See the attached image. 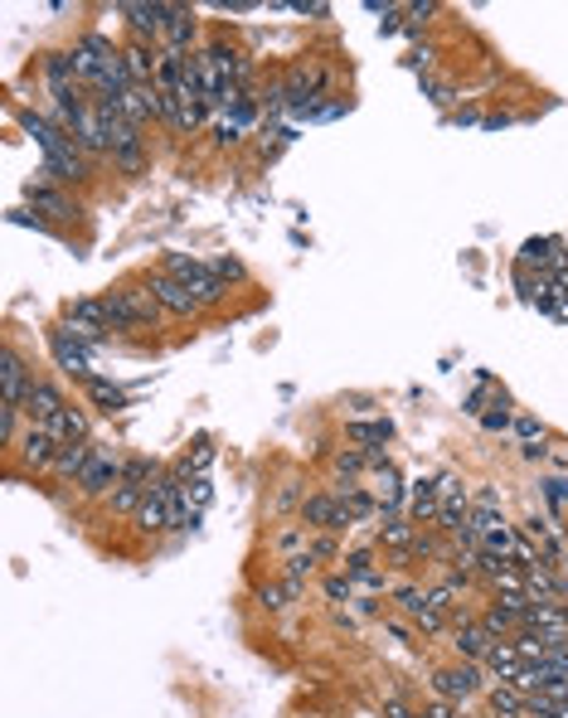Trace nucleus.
<instances>
[{
    "label": "nucleus",
    "instance_id": "1",
    "mask_svg": "<svg viewBox=\"0 0 568 718\" xmlns=\"http://www.w3.org/2000/svg\"><path fill=\"white\" fill-rule=\"evenodd\" d=\"M102 297H108L112 330H151L161 321V306H156L147 287H112V291H102Z\"/></svg>",
    "mask_w": 568,
    "mask_h": 718
},
{
    "label": "nucleus",
    "instance_id": "2",
    "mask_svg": "<svg viewBox=\"0 0 568 718\" xmlns=\"http://www.w3.org/2000/svg\"><path fill=\"white\" fill-rule=\"evenodd\" d=\"M486 689V670L471 660H457V665H442V670H432V695L447 699V704H467L477 699Z\"/></svg>",
    "mask_w": 568,
    "mask_h": 718
},
{
    "label": "nucleus",
    "instance_id": "3",
    "mask_svg": "<svg viewBox=\"0 0 568 718\" xmlns=\"http://www.w3.org/2000/svg\"><path fill=\"white\" fill-rule=\"evenodd\" d=\"M59 437L49 432V428H39V422H24V432H20V442L10 447L20 457V471H30V476H44V471H54V461H59Z\"/></svg>",
    "mask_w": 568,
    "mask_h": 718
},
{
    "label": "nucleus",
    "instance_id": "4",
    "mask_svg": "<svg viewBox=\"0 0 568 718\" xmlns=\"http://www.w3.org/2000/svg\"><path fill=\"white\" fill-rule=\"evenodd\" d=\"M147 291L156 297V306H161L166 316H180V321H190V316H200L205 306L195 301V291L180 282V277H170L166 268H156L151 277H147Z\"/></svg>",
    "mask_w": 568,
    "mask_h": 718
},
{
    "label": "nucleus",
    "instance_id": "5",
    "mask_svg": "<svg viewBox=\"0 0 568 718\" xmlns=\"http://www.w3.org/2000/svg\"><path fill=\"white\" fill-rule=\"evenodd\" d=\"M491 646H496V636L481 627V617H471V611H452V650H457V660H471V665H481L486 656H491Z\"/></svg>",
    "mask_w": 568,
    "mask_h": 718
},
{
    "label": "nucleus",
    "instance_id": "6",
    "mask_svg": "<svg viewBox=\"0 0 568 718\" xmlns=\"http://www.w3.org/2000/svg\"><path fill=\"white\" fill-rule=\"evenodd\" d=\"M24 205H30L39 219H49V223H69V219L83 215V209L63 195V185H49V180H30V185H24Z\"/></svg>",
    "mask_w": 568,
    "mask_h": 718
},
{
    "label": "nucleus",
    "instance_id": "7",
    "mask_svg": "<svg viewBox=\"0 0 568 718\" xmlns=\"http://www.w3.org/2000/svg\"><path fill=\"white\" fill-rule=\"evenodd\" d=\"M301 520L307 529H326V535H340V529L355 525V515L346 510V500L330 496V490H316V496L301 500Z\"/></svg>",
    "mask_w": 568,
    "mask_h": 718
},
{
    "label": "nucleus",
    "instance_id": "8",
    "mask_svg": "<svg viewBox=\"0 0 568 718\" xmlns=\"http://www.w3.org/2000/svg\"><path fill=\"white\" fill-rule=\"evenodd\" d=\"M117 486H122V457L102 447L98 457H92V467H88L83 476H78V486H73V490H78L83 500H98V496H112Z\"/></svg>",
    "mask_w": 568,
    "mask_h": 718
},
{
    "label": "nucleus",
    "instance_id": "9",
    "mask_svg": "<svg viewBox=\"0 0 568 718\" xmlns=\"http://www.w3.org/2000/svg\"><path fill=\"white\" fill-rule=\"evenodd\" d=\"M24 418L30 422H39V428H49V422H54L63 408H69V393L59 389L54 379H44V375H34V383H30V393H24Z\"/></svg>",
    "mask_w": 568,
    "mask_h": 718
},
{
    "label": "nucleus",
    "instance_id": "10",
    "mask_svg": "<svg viewBox=\"0 0 568 718\" xmlns=\"http://www.w3.org/2000/svg\"><path fill=\"white\" fill-rule=\"evenodd\" d=\"M49 350H54V365L63 369V375H73L78 383L98 375V369H92V350L88 345H78L63 326H49Z\"/></svg>",
    "mask_w": 568,
    "mask_h": 718
},
{
    "label": "nucleus",
    "instance_id": "11",
    "mask_svg": "<svg viewBox=\"0 0 568 718\" xmlns=\"http://www.w3.org/2000/svg\"><path fill=\"white\" fill-rule=\"evenodd\" d=\"M30 383H34V369L24 365V355L16 350V345H6V350H0V403L20 408L24 393H30Z\"/></svg>",
    "mask_w": 568,
    "mask_h": 718
},
{
    "label": "nucleus",
    "instance_id": "12",
    "mask_svg": "<svg viewBox=\"0 0 568 718\" xmlns=\"http://www.w3.org/2000/svg\"><path fill=\"white\" fill-rule=\"evenodd\" d=\"M117 16H127L131 39H147V44H161L166 24H170V6H147V0H127L117 6Z\"/></svg>",
    "mask_w": 568,
    "mask_h": 718
},
{
    "label": "nucleus",
    "instance_id": "13",
    "mask_svg": "<svg viewBox=\"0 0 568 718\" xmlns=\"http://www.w3.org/2000/svg\"><path fill=\"white\" fill-rule=\"evenodd\" d=\"M408 520L413 525H438V510H442V486L432 481V476H418V481H408Z\"/></svg>",
    "mask_w": 568,
    "mask_h": 718
},
{
    "label": "nucleus",
    "instance_id": "14",
    "mask_svg": "<svg viewBox=\"0 0 568 718\" xmlns=\"http://www.w3.org/2000/svg\"><path fill=\"white\" fill-rule=\"evenodd\" d=\"M200 20H195L190 6H170V24H166V39L161 49H180V54H200Z\"/></svg>",
    "mask_w": 568,
    "mask_h": 718
},
{
    "label": "nucleus",
    "instance_id": "15",
    "mask_svg": "<svg viewBox=\"0 0 568 718\" xmlns=\"http://www.w3.org/2000/svg\"><path fill=\"white\" fill-rule=\"evenodd\" d=\"M98 451H102V442H92V437H88V442H63L59 447V461H54V471H49V476H54V481H63V486H78V476H83L88 467H92V457H98Z\"/></svg>",
    "mask_w": 568,
    "mask_h": 718
},
{
    "label": "nucleus",
    "instance_id": "16",
    "mask_svg": "<svg viewBox=\"0 0 568 718\" xmlns=\"http://www.w3.org/2000/svg\"><path fill=\"white\" fill-rule=\"evenodd\" d=\"M44 83H49V98H69L83 83H78V69H73V49H54V54H44Z\"/></svg>",
    "mask_w": 568,
    "mask_h": 718
},
{
    "label": "nucleus",
    "instance_id": "17",
    "mask_svg": "<svg viewBox=\"0 0 568 718\" xmlns=\"http://www.w3.org/2000/svg\"><path fill=\"white\" fill-rule=\"evenodd\" d=\"M481 670L491 685H515L525 675V660H520V650H515V641H496L491 656L481 660Z\"/></svg>",
    "mask_w": 568,
    "mask_h": 718
},
{
    "label": "nucleus",
    "instance_id": "18",
    "mask_svg": "<svg viewBox=\"0 0 568 718\" xmlns=\"http://www.w3.org/2000/svg\"><path fill=\"white\" fill-rule=\"evenodd\" d=\"M525 592H530L535 602H559L564 607V574L554 564H535L530 574H525Z\"/></svg>",
    "mask_w": 568,
    "mask_h": 718
},
{
    "label": "nucleus",
    "instance_id": "19",
    "mask_svg": "<svg viewBox=\"0 0 568 718\" xmlns=\"http://www.w3.org/2000/svg\"><path fill=\"white\" fill-rule=\"evenodd\" d=\"M418 535L422 529L408 520V515H393V520L379 525V549H399V554H413L418 549Z\"/></svg>",
    "mask_w": 568,
    "mask_h": 718
},
{
    "label": "nucleus",
    "instance_id": "20",
    "mask_svg": "<svg viewBox=\"0 0 568 718\" xmlns=\"http://www.w3.org/2000/svg\"><path fill=\"white\" fill-rule=\"evenodd\" d=\"M131 525H137V535H170V515H166V500L147 490V500H141V510L131 515Z\"/></svg>",
    "mask_w": 568,
    "mask_h": 718
},
{
    "label": "nucleus",
    "instance_id": "21",
    "mask_svg": "<svg viewBox=\"0 0 568 718\" xmlns=\"http://www.w3.org/2000/svg\"><path fill=\"white\" fill-rule=\"evenodd\" d=\"M83 389H88V398H92V403H98V413H122V408L131 403V398H127V389H117V383L112 379H102V375H92V379H83Z\"/></svg>",
    "mask_w": 568,
    "mask_h": 718
},
{
    "label": "nucleus",
    "instance_id": "22",
    "mask_svg": "<svg viewBox=\"0 0 568 718\" xmlns=\"http://www.w3.org/2000/svg\"><path fill=\"white\" fill-rule=\"evenodd\" d=\"M63 321H88V326L112 330V321H108V297H73V301H63Z\"/></svg>",
    "mask_w": 568,
    "mask_h": 718
},
{
    "label": "nucleus",
    "instance_id": "23",
    "mask_svg": "<svg viewBox=\"0 0 568 718\" xmlns=\"http://www.w3.org/2000/svg\"><path fill=\"white\" fill-rule=\"evenodd\" d=\"M486 704H491L496 718H530V709H525V695L515 685H491V689H486Z\"/></svg>",
    "mask_w": 568,
    "mask_h": 718
},
{
    "label": "nucleus",
    "instance_id": "24",
    "mask_svg": "<svg viewBox=\"0 0 568 718\" xmlns=\"http://www.w3.org/2000/svg\"><path fill=\"white\" fill-rule=\"evenodd\" d=\"M49 432H54L59 442H88V437H92L88 432V413H83V408H73V403L63 408L54 422H49Z\"/></svg>",
    "mask_w": 568,
    "mask_h": 718
},
{
    "label": "nucleus",
    "instance_id": "25",
    "mask_svg": "<svg viewBox=\"0 0 568 718\" xmlns=\"http://www.w3.org/2000/svg\"><path fill=\"white\" fill-rule=\"evenodd\" d=\"M122 481L151 490L156 481H161V461H156V457H127V461H122Z\"/></svg>",
    "mask_w": 568,
    "mask_h": 718
},
{
    "label": "nucleus",
    "instance_id": "26",
    "mask_svg": "<svg viewBox=\"0 0 568 718\" xmlns=\"http://www.w3.org/2000/svg\"><path fill=\"white\" fill-rule=\"evenodd\" d=\"M346 437H350V442H369V451H375V442H389V437H393V422L389 418L346 422Z\"/></svg>",
    "mask_w": 568,
    "mask_h": 718
},
{
    "label": "nucleus",
    "instance_id": "27",
    "mask_svg": "<svg viewBox=\"0 0 568 718\" xmlns=\"http://www.w3.org/2000/svg\"><path fill=\"white\" fill-rule=\"evenodd\" d=\"M346 574L355 578V582H365V588H389V582H385V574H379V568H375V554H369V549H360V554H350L346 558Z\"/></svg>",
    "mask_w": 568,
    "mask_h": 718
},
{
    "label": "nucleus",
    "instance_id": "28",
    "mask_svg": "<svg viewBox=\"0 0 568 718\" xmlns=\"http://www.w3.org/2000/svg\"><path fill=\"white\" fill-rule=\"evenodd\" d=\"M185 287L195 291V301H200V306H219L223 297H229V282H223V277H215V268L200 272V277H190Z\"/></svg>",
    "mask_w": 568,
    "mask_h": 718
},
{
    "label": "nucleus",
    "instance_id": "29",
    "mask_svg": "<svg viewBox=\"0 0 568 718\" xmlns=\"http://www.w3.org/2000/svg\"><path fill=\"white\" fill-rule=\"evenodd\" d=\"M141 500H147V490H141V486H117L112 490V496H108V515H122V520H131V515H137L141 510Z\"/></svg>",
    "mask_w": 568,
    "mask_h": 718
},
{
    "label": "nucleus",
    "instance_id": "30",
    "mask_svg": "<svg viewBox=\"0 0 568 718\" xmlns=\"http://www.w3.org/2000/svg\"><path fill=\"white\" fill-rule=\"evenodd\" d=\"M535 564H545L539 558V549H535V539L525 535V529H515V549H510V568H520V574H530Z\"/></svg>",
    "mask_w": 568,
    "mask_h": 718
},
{
    "label": "nucleus",
    "instance_id": "31",
    "mask_svg": "<svg viewBox=\"0 0 568 718\" xmlns=\"http://www.w3.org/2000/svg\"><path fill=\"white\" fill-rule=\"evenodd\" d=\"M166 272L180 277V282H190V277L209 272V262L205 258H190V252H166Z\"/></svg>",
    "mask_w": 568,
    "mask_h": 718
},
{
    "label": "nucleus",
    "instance_id": "32",
    "mask_svg": "<svg viewBox=\"0 0 568 718\" xmlns=\"http://www.w3.org/2000/svg\"><path fill=\"white\" fill-rule=\"evenodd\" d=\"M330 467H336V476H360L365 467H375V457L360 451V447H346V451H336V457H330Z\"/></svg>",
    "mask_w": 568,
    "mask_h": 718
},
{
    "label": "nucleus",
    "instance_id": "33",
    "mask_svg": "<svg viewBox=\"0 0 568 718\" xmlns=\"http://www.w3.org/2000/svg\"><path fill=\"white\" fill-rule=\"evenodd\" d=\"M336 496H340V500H346V510L355 515V520H369V515H375V510H379V500H375V496H369V490H355V486H340V490H336Z\"/></svg>",
    "mask_w": 568,
    "mask_h": 718
},
{
    "label": "nucleus",
    "instance_id": "34",
    "mask_svg": "<svg viewBox=\"0 0 568 718\" xmlns=\"http://www.w3.org/2000/svg\"><path fill=\"white\" fill-rule=\"evenodd\" d=\"M316 574V554L307 549V554H292L287 558V568H282V582H292V588L301 592V582H307Z\"/></svg>",
    "mask_w": 568,
    "mask_h": 718
},
{
    "label": "nucleus",
    "instance_id": "35",
    "mask_svg": "<svg viewBox=\"0 0 568 718\" xmlns=\"http://www.w3.org/2000/svg\"><path fill=\"white\" fill-rule=\"evenodd\" d=\"M292 597H297L292 582H268V588H258V602L268 607V611H282L287 602H292Z\"/></svg>",
    "mask_w": 568,
    "mask_h": 718
},
{
    "label": "nucleus",
    "instance_id": "36",
    "mask_svg": "<svg viewBox=\"0 0 568 718\" xmlns=\"http://www.w3.org/2000/svg\"><path fill=\"white\" fill-rule=\"evenodd\" d=\"M59 326L69 330V336H73L78 345H88V350H98V345L108 340V330H102V326H88V321H59Z\"/></svg>",
    "mask_w": 568,
    "mask_h": 718
},
{
    "label": "nucleus",
    "instance_id": "37",
    "mask_svg": "<svg viewBox=\"0 0 568 718\" xmlns=\"http://www.w3.org/2000/svg\"><path fill=\"white\" fill-rule=\"evenodd\" d=\"M185 500H190V510L200 515L209 500H215V486H209V476H195V481H185Z\"/></svg>",
    "mask_w": 568,
    "mask_h": 718
},
{
    "label": "nucleus",
    "instance_id": "38",
    "mask_svg": "<svg viewBox=\"0 0 568 718\" xmlns=\"http://www.w3.org/2000/svg\"><path fill=\"white\" fill-rule=\"evenodd\" d=\"M432 602H428V588H399V611H408V617H422Z\"/></svg>",
    "mask_w": 568,
    "mask_h": 718
},
{
    "label": "nucleus",
    "instance_id": "39",
    "mask_svg": "<svg viewBox=\"0 0 568 718\" xmlns=\"http://www.w3.org/2000/svg\"><path fill=\"white\" fill-rule=\"evenodd\" d=\"M209 268H215V277H223V282H248V268H243L239 258H229V252H223V258H215Z\"/></svg>",
    "mask_w": 568,
    "mask_h": 718
},
{
    "label": "nucleus",
    "instance_id": "40",
    "mask_svg": "<svg viewBox=\"0 0 568 718\" xmlns=\"http://www.w3.org/2000/svg\"><path fill=\"white\" fill-rule=\"evenodd\" d=\"M457 597H461V592L452 588V582H438V588H428V602H432V607H438V611H447V617H452V611L461 607V602H457Z\"/></svg>",
    "mask_w": 568,
    "mask_h": 718
},
{
    "label": "nucleus",
    "instance_id": "41",
    "mask_svg": "<svg viewBox=\"0 0 568 718\" xmlns=\"http://www.w3.org/2000/svg\"><path fill=\"white\" fill-rule=\"evenodd\" d=\"M10 223H20V229H34V233H59L49 219H39L34 209H10Z\"/></svg>",
    "mask_w": 568,
    "mask_h": 718
},
{
    "label": "nucleus",
    "instance_id": "42",
    "mask_svg": "<svg viewBox=\"0 0 568 718\" xmlns=\"http://www.w3.org/2000/svg\"><path fill=\"white\" fill-rule=\"evenodd\" d=\"M422 92H428V98L438 102V108H452V102H457L452 83H438V78H428V73H422Z\"/></svg>",
    "mask_w": 568,
    "mask_h": 718
},
{
    "label": "nucleus",
    "instance_id": "43",
    "mask_svg": "<svg viewBox=\"0 0 568 718\" xmlns=\"http://www.w3.org/2000/svg\"><path fill=\"white\" fill-rule=\"evenodd\" d=\"M481 422L491 432H506V428H515V418H510V398H500V403L491 408V413H481Z\"/></svg>",
    "mask_w": 568,
    "mask_h": 718
},
{
    "label": "nucleus",
    "instance_id": "44",
    "mask_svg": "<svg viewBox=\"0 0 568 718\" xmlns=\"http://www.w3.org/2000/svg\"><path fill=\"white\" fill-rule=\"evenodd\" d=\"M350 592H355V578H350V574L326 578V597H330V602H340V597H346V602H350Z\"/></svg>",
    "mask_w": 568,
    "mask_h": 718
},
{
    "label": "nucleus",
    "instance_id": "45",
    "mask_svg": "<svg viewBox=\"0 0 568 718\" xmlns=\"http://www.w3.org/2000/svg\"><path fill=\"white\" fill-rule=\"evenodd\" d=\"M515 432L525 437V447H530V442H545V428H539L535 418H515Z\"/></svg>",
    "mask_w": 568,
    "mask_h": 718
},
{
    "label": "nucleus",
    "instance_id": "46",
    "mask_svg": "<svg viewBox=\"0 0 568 718\" xmlns=\"http://www.w3.org/2000/svg\"><path fill=\"white\" fill-rule=\"evenodd\" d=\"M432 59H438V54H432L428 44H422V49H413V54H408L403 63H408V69H432Z\"/></svg>",
    "mask_w": 568,
    "mask_h": 718
},
{
    "label": "nucleus",
    "instance_id": "47",
    "mask_svg": "<svg viewBox=\"0 0 568 718\" xmlns=\"http://www.w3.org/2000/svg\"><path fill=\"white\" fill-rule=\"evenodd\" d=\"M428 718H457V704H447V699H432L428 709H422Z\"/></svg>",
    "mask_w": 568,
    "mask_h": 718
},
{
    "label": "nucleus",
    "instance_id": "48",
    "mask_svg": "<svg viewBox=\"0 0 568 718\" xmlns=\"http://www.w3.org/2000/svg\"><path fill=\"white\" fill-rule=\"evenodd\" d=\"M545 316H549V321H559V326H568V297H554Z\"/></svg>",
    "mask_w": 568,
    "mask_h": 718
},
{
    "label": "nucleus",
    "instance_id": "49",
    "mask_svg": "<svg viewBox=\"0 0 568 718\" xmlns=\"http://www.w3.org/2000/svg\"><path fill=\"white\" fill-rule=\"evenodd\" d=\"M385 718H418V714L408 709L403 699H385Z\"/></svg>",
    "mask_w": 568,
    "mask_h": 718
},
{
    "label": "nucleus",
    "instance_id": "50",
    "mask_svg": "<svg viewBox=\"0 0 568 718\" xmlns=\"http://www.w3.org/2000/svg\"><path fill=\"white\" fill-rule=\"evenodd\" d=\"M403 16H413V20H422V16H438V6H432V0H418V6H403Z\"/></svg>",
    "mask_w": 568,
    "mask_h": 718
}]
</instances>
